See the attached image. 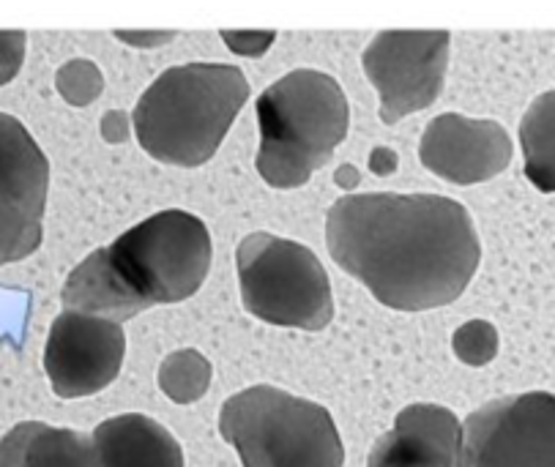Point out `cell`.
Segmentation results:
<instances>
[{
    "label": "cell",
    "mask_w": 555,
    "mask_h": 467,
    "mask_svg": "<svg viewBox=\"0 0 555 467\" xmlns=\"http://www.w3.org/2000/svg\"><path fill=\"white\" fill-rule=\"evenodd\" d=\"M274 36V30H269V34H233V30H222V39L238 55H260V52L269 50Z\"/></svg>",
    "instance_id": "cell-20"
},
{
    "label": "cell",
    "mask_w": 555,
    "mask_h": 467,
    "mask_svg": "<svg viewBox=\"0 0 555 467\" xmlns=\"http://www.w3.org/2000/svg\"><path fill=\"white\" fill-rule=\"evenodd\" d=\"M50 161L14 115L0 113V265L41 246Z\"/></svg>",
    "instance_id": "cell-9"
},
{
    "label": "cell",
    "mask_w": 555,
    "mask_h": 467,
    "mask_svg": "<svg viewBox=\"0 0 555 467\" xmlns=\"http://www.w3.org/2000/svg\"><path fill=\"white\" fill-rule=\"evenodd\" d=\"M512 154L515 148L504 126L457 113H443L429 120L418 143L422 165L454 186L492 181L509 167Z\"/></svg>",
    "instance_id": "cell-11"
},
{
    "label": "cell",
    "mask_w": 555,
    "mask_h": 467,
    "mask_svg": "<svg viewBox=\"0 0 555 467\" xmlns=\"http://www.w3.org/2000/svg\"><path fill=\"white\" fill-rule=\"evenodd\" d=\"M235 269L241 298L253 317L301 330H323L332 323V282L307 246L271 233H253L235 249Z\"/></svg>",
    "instance_id": "cell-6"
},
{
    "label": "cell",
    "mask_w": 555,
    "mask_h": 467,
    "mask_svg": "<svg viewBox=\"0 0 555 467\" xmlns=\"http://www.w3.org/2000/svg\"><path fill=\"white\" fill-rule=\"evenodd\" d=\"M91 440L99 467H183L181 443L143 413L107 418Z\"/></svg>",
    "instance_id": "cell-13"
},
{
    "label": "cell",
    "mask_w": 555,
    "mask_h": 467,
    "mask_svg": "<svg viewBox=\"0 0 555 467\" xmlns=\"http://www.w3.org/2000/svg\"><path fill=\"white\" fill-rule=\"evenodd\" d=\"M526 178L544 194H555V91L531 102L520 120Z\"/></svg>",
    "instance_id": "cell-15"
},
{
    "label": "cell",
    "mask_w": 555,
    "mask_h": 467,
    "mask_svg": "<svg viewBox=\"0 0 555 467\" xmlns=\"http://www.w3.org/2000/svg\"><path fill=\"white\" fill-rule=\"evenodd\" d=\"M127 334L120 323L64 309L50 325L44 372L61 399H82L107 388L120 375Z\"/></svg>",
    "instance_id": "cell-10"
},
{
    "label": "cell",
    "mask_w": 555,
    "mask_h": 467,
    "mask_svg": "<svg viewBox=\"0 0 555 467\" xmlns=\"http://www.w3.org/2000/svg\"><path fill=\"white\" fill-rule=\"evenodd\" d=\"M102 138L107 143H124L129 138V115L124 109H109V113H104Z\"/></svg>",
    "instance_id": "cell-21"
},
{
    "label": "cell",
    "mask_w": 555,
    "mask_h": 467,
    "mask_svg": "<svg viewBox=\"0 0 555 467\" xmlns=\"http://www.w3.org/2000/svg\"><path fill=\"white\" fill-rule=\"evenodd\" d=\"M370 167H373L375 176H391L397 170V154L389 148H375L370 156Z\"/></svg>",
    "instance_id": "cell-23"
},
{
    "label": "cell",
    "mask_w": 555,
    "mask_h": 467,
    "mask_svg": "<svg viewBox=\"0 0 555 467\" xmlns=\"http://www.w3.org/2000/svg\"><path fill=\"white\" fill-rule=\"evenodd\" d=\"M0 467H99V462L88 434L23 421L0 438Z\"/></svg>",
    "instance_id": "cell-14"
},
{
    "label": "cell",
    "mask_w": 555,
    "mask_h": 467,
    "mask_svg": "<svg viewBox=\"0 0 555 467\" xmlns=\"http://www.w3.org/2000/svg\"><path fill=\"white\" fill-rule=\"evenodd\" d=\"M211 235L190 211H159L91 251L66 276V309L127 323L151 307L186 301L211 269Z\"/></svg>",
    "instance_id": "cell-2"
},
{
    "label": "cell",
    "mask_w": 555,
    "mask_h": 467,
    "mask_svg": "<svg viewBox=\"0 0 555 467\" xmlns=\"http://www.w3.org/2000/svg\"><path fill=\"white\" fill-rule=\"evenodd\" d=\"M463 429L457 416L443 405H408L395 429L378 438L366 467H460Z\"/></svg>",
    "instance_id": "cell-12"
},
{
    "label": "cell",
    "mask_w": 555,
    "mask_h": 467,
    "mask_svg": "<svg viewBox=\"0 0 555 467\" xmlns=\"http://www.w3.org/2000/svg\"><path fill=\"white\" fill-rule=\"evenodd\" d=\"M219 434L244 467H343L345 449L332 413L274 386L233 393L219 413Z\"/></svg>",
    "instance_id": "cell-5"
},
{
    "label": "cell",
    "mask_w": 555,
    "mask_h": 467,
    "mask_svg": "<svg viewBox=\"0 0 555 467\" xmlns=\"http://www.w3.org/2000/svg\"><path fill=\"white\" fill-rule=\"evenodd\" d=\"M255 109L260 126L255 167L274 189L304 186L348 138V99L326 72H291L260 93Z\"/></svg>",
    "instance_id": "cell-4"
},
{
    "label": "cell",
    "mask_w": 555,
    "mask_h": 467,
    "mask_svg": "<svg viewBox=\"0 0 555 467\" xmlns=\"http://www.w3.org/2000/svg\"><path fill=\"white\" fill-rule=\"evenodd\" d=\"M334 181H337V186H343L345 192L350 194V189L359 186L361 176H359V170H356V167L343 165V167H339V170H337V178H334Z\"/></svg>",
    "instance_id": "cell-24"
},
{
    "label": "cell",
    "mask_w": 555,
    "mask_h": 467,
    "mask_svg": "<svg viewBox=\"0 0 555 467\" xmlns=\"http://www.w3.org/2000/svg\"><path fill=\"white\" fill-rule=\"evenodd\" d=\"M211 361L197 350H176L159 366V388L176 405H192L211 386Z\"/></svg>",
    "instance_id": "cell-16"
},
{
    "label": "cell",
    "mask_w": 555,
    "mask_h": 467,
    "mask_svg": "<svg viewBox=\"0 0 555 467\" xmlns=\"http://www.w3.org/2000/svg\"><path fill=\"white\" fill-rule=\"evenodd\" d=\"M249 93L244 72L230 63H186L162 72L132 113L140 148L162 165H206Z\"/></svg>",
    "instance_id": "cell-3"
},
{
    "label": "cell",
    "mask_w": 555,
    "mask_h": 467,
    "mask_svg": "<svg viewBox=\"0 0 555 467\" xmlns=\"http://www.w3.org/2000/svg\"><path fill=\"white\" fill-rule=\"evenodd\" d=\"M115 36H118L120 41H129L132 47H159V44H167L170 39H176V34L172 30H165V34H151V30H145V34H140V30H115Z\"/></svg>",
    "instance_id": "cell-22"
},
{
    "label": "cell",
    "mask_w": 555,
    "mask_h": 467,
    "mask_svg": "<svg viewBox=\"0 0 555 467\" xmlns=\"http://www.w3.org/2000/svg\"><path fill=\"white\" fill-rule=\"evenodd\" d=\"M449 30H380L361 52L366 80L380 93V120L400 124L443 93L449 69Z\"/></svg>",
    "instance_id": "cell-7"
},
{
    "label": "cell",
    "mask_w": 555,
    "mask_h": 467,
    "mask_svg": "<svg viewBox=\"0 0 555 467\" xmlns=\"http://www.w3.org/2000/svg\"><path fill=\"white\" fill-rule=\"evenodd\" d=\"M460 467H555V393L492 399L470 413Z\"/></svg>",
    "instance_id": "cell-8"
},
{
    "label": "cell",
    "mask_w": 555,
    "mask_h": 467,
    "mask_svg": "<svg viewBox=\"0 0 555 467\" xmlns=\"http://www.w3.org/2000/svg\"><path fill=\"white\" fill-rule=\"evenodd\" d=\"M57 93L72 104V107H88L96 102L104 91V77L99 66L86 57L64 63L55 75Z\"/></svg>",
    "instance_id": "cell-17"
},
{
    "label": "cell",
    "mask_w": 555,
    "mask_h": 467,
    "mask_svg": "<svg viewBox=\"0 0 555 467\" xmlns=\"http://www.w3.org/2000/svg\"><path fill=\"white\" fill-rule=\"evenodd\" d=\"M25 41L28 36L23 30H0V86L12 82L23 69Z\"/></svg>",
    "instance_id": "cell-19"
},
{
    "label": "cell",
    "mask_w": 555,
    "mask_h": 467,
    "mask_svg": "<svg viewBox=\"0 0 555 467\" xmlns=\"http://www.w3.org/2000/svg\"><path fill=\"white\" fill-rule=\"evenodd\" d=\"M454 355L468 366H485L499 353V330L487 320H468L452 337Z\"/></svg>",
    "instance_id": "cell-18"
},
{
    "label": "cell",
    "mask_w": 555,
    "mask_h": 467,
    "mask_svg": "<svg viewBox=\"0 0 555 467\" xmlns=\"http://www.w3.org/2000/svg\"><path fill=\"white\" fill-rule=\"evenodd\" d=\"M326 244L345 274L397 312L457 301L481 260L470 211L441 194H345L328 211Z\"/></svg>",
    "instance_id": "cell-1"
}]
</instances>
